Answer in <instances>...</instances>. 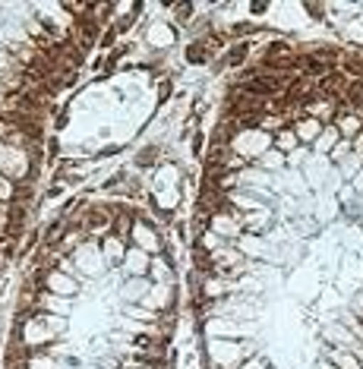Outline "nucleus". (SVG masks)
Instances as JSON below:
<instances>
[{"mask_svg": "<svg viewBox=\"0 0 363 369\" xmlns=\"http://www.w3.org/2000/svg\"><path fill=\"white\" fill-rule=\"evenodd\" d=\"M253 341H221V338H209L202 348L206 369H237L246 357H253Z\"/></svg>", "mask_w": 363, "mask_h": 369, "instance_id": "nucleus-1", "label": "nucleus"}, {"mask_svg": "<svg viewBox=\"0 0 363 369\" xmlns=\"http://www.w3.org/2000/svg\"><path fill=\"white\" fill-rule=\"evenodd\" d=\"M256 322H237L228 316H212L202 319V335L206 338H221V341H253L256 338Z\"/></svg>", "mask_w": 363, "mask_h": 369, "instance_id": "nucleus-2", "label": "nucleus"}, {"mask_svg": "<svg viewBox=\"0 0 363 369\" xmlns=\"http://www.w3.org/2000/svg\"><path fill=\"white\" fill-rule=\"evenodd\" d=\"M272 145H275V136H268V132H263L259 127H250V130H237L231 149L241 155L243 161H259Z\"/></svg>", "mask_w": 363, "mask_h": 369, "instance_id": "nucleus-3", "label": "nucleus"}, {"mask_svg": "<svg viewBox=\"0 0 363 369\" xmlns=\"http://www.w3.org/2000/svg\"><path fill=\"white\" fill-rule=\"evenodd\" d=\"M73 269H76V278L85 275V278H92V281L105 278V275H107V262H105V256H101V246H98V243L85 240L83 246L73 253Z\"/></svg>", "mask_w": 363, "mask_h": 369, "instance_id": "nucleus-4", "label": "nucleus"}, {"mask_svg": "<svg viewBox=\"0 0 363 369\" xmlns=\"http://www.w3.org/2000/svg\"><path fill=\"white\" fill-rule=\"evenodd\" d=\"M140 306H145L149 313L155 316H168L174 313V306H177V284H152V291L145 293V300Z\"/></svg>", "mask_w": 363, "mask_h": 369, "instance_id": "nucleus-5", "label": "nucleus"}, {"mask_svg": "<svg viewBox=\"0 0 363 369\" xmlns=\"http://www.w3.org/2000/svg\"><path fill=\"white\" fill-rule=\"evenodd\" d=\"M41 291L54 293V297H67V300H73L79 291H83V284H79V278L67 275V271L51 269V271H45V275H41Z\"/></svg>", "mask_w": 363, "mask_h": 369, "instance_id": "nucleus-6", "label": "nucleus"}, {"mask_svg": "<svg viewBox=\"0 0 363 369\" xmlns=\"http://www.w3.org/2000/svg\"><path fill=\"white\" fill-rule=\"evenodd\" d=\"M209 231L218 234L224 243H231V240H241V234H243V227H241V215H237L234 209H224V212H215L212 218H209Z\"/></svg>", "mask_w": 363, "mask_h": 369, "instance_id": "nucleus-7", "label": "nucleus"}, {"mask_svg": "<svg viewBox=\"0 0 363 369\" xmlns=\"http://www.w3.org/2000/svg\"><path fill=\"white\" fill-rule=\"evenodd\" d=\"M145 41L155 51H171L174 44H177V28H174L168 19H152L149 28H145Z\"/></svg>", "mask_w": 363, "mask_h": 369, "instance_id": "nucleus-8", "label": "nucleus"}, {"mask_svg": "<svg viewBox=\"0 0 363 369\" xmlns=\"http://www.w3.org/2000/svg\"><path fill=\"white\" fill-rule=\"evenodd\" d=\"M149 291H152V281H149V278H123L117 297H120L127 306H136V303H142Z\"/></svg>", "mask_w": 363, "mask_h": 369, "instance_id": "nucleus-9", "label": "nucleus"}, {"mask_svg": "<svg viewBox=\"0 0 363 369\" xmlns=\"http://www.w3.org/2000/svg\"><path fill=\"white\" fill-rule=\"evenodd\" d=\"M149 262H152L149 253L130 246L127 256H123V271H127V278H145V275H149Z\"/></svg>", "mask_w": 363, "mask_h": 369, "instance_id": "nucleus-10", "label": "nucleus"}, {"mask_svg": "<svg viewBox=\"0 0 363 369\" xmlns=\"http://www.w3.org/2000/svg\"><path fill=\"white\" fill-rule=\"evenodd\" d=\"M127 249H130V243L120 240V237H114V234H107V237L101 240V256H105L107 269H114V265H123V256H127Z\"/></svg>", "mask_w": 363, "mask_h": 369, "instance_id": "nucleus-11", "label": "nucleus"}, {"mask_svg": "<svg viewBox=\"0 0 363 369\" xmlns=\"http://www.w3.org/2000/svg\"><path fill=\"white\" fill-rule=\"evenodd\" d=\"M38 309H41V313L63 316V319H70V313L76 309V303H73V300H67V297H54V293L41 291V297H38Z\"/></svg>", "mask_w": 363, "mask_h": 369, "instance_id": "nucleus-12", "label": "nucleus"}, {"mask_svg": "<svg viewBox=\"0 0 363 369\" xmlns=\"http://www.w3.org/2000/svg\"><path fill=\"white\" fill-rule=\"evenodd\" d=\"M290 130L297 132V139H300V145H303V142H310V145H313L316 139H319V132L325 130V123H319L316 117H300V120H294V123H290Z\"/></svg>", "mask_w": 363, "mask_h": 369, "instance_id": "nucleus-13", "label": "nucleus"}, {"mask_svg": "<svg viewBox=\"0 0 363 369\" xmlns=\"http://www.w3.org/2000/svg\"><path fill=\"white\" fill-rule=\"evenodd\" d=\"M149 278L152 284H171L174 281V269H171V259L168 256H152V262H149Z\"/></svg>", "mask_w": 363, "mask_h": 369, "instance_id": "nucleus-14", "label": "nucleus"}, {"mask_svg": "<svg viewBox=\"0 0 363 369\" xmlns=\"http://www.w3.org/2000/svg\"><path fill=\"white\" fill-rule=\"evenodd\" d=\"M250 54H253V44L250 41H237V44H231V48L224 51L221 66H228V70H243V63L250 61Z\"/></svg>", "mask_w": 363, "mask_h": 369, "instance_id": "nucleus-15", "label": "nucleus"}, {"mask_svg": "<svg viewBox=\"0 0 363 369\" xmlns=\"http://www.w3.org/2000/svg\"><path fill=\"white\" fill-rule=\"evenodd\" d=\"M335 130H338V136H341V139H354V136H360V132H363V117H360V114H354V110H347V114H341L338 120H335Z\"/></svg>", "mask_w": 363, "mask_h": 369, "instance_id": "nucleus-16", "label": "nucleus"}, {"mask_svg": "<svg viewBox=\"0 0 363 369\" xmlns=\"http://www.w3.org/2000/svg\"><path fill=\"white\" fill-rule=\"evenodd\" d=\"M338 142H341V136H338L335 123H325V130L319 132V139L313 142V155H322V158H329V152L335 149Z\"/></svg>", "mask_w": 363, "mask_h": 369, "instance_id": "nucleus-17", "label": "nucleus"}, {"mask_svg": "<svg viewBox=\"0 0 363 369\" xmlns=\"http://www.w3.org/2000/svg\"><path fill=\"white\" fill-rule=\"evenodd\" d=\"M259 165V171H265V174H281V171H288V161H285V155H281L278 149H268L263 158L256 161Z\"/></svg>", "mask_w": 363, "mask_h": 369, "instance_id": "nucleus-18", "label": "nucleus"}, {"mask_svg": "<svg viewBox=\"0 0 363 369\" xmlns=\"http://www.w3.org/2000/svg\"><path fill=\"white\" fill-rule=\"evenodd\" d=\"M272 149H278V152L288 158V155L294 152V149H300V139H297V132L290 130V127H285L281 132H275V145H272Z\"/></svg>", "mask_w": 363, "mask_h": 369, "instance_id": "nucleus-19", "label": "nucleus"}, {"mask_svg": "<svg viewBox=\"0 0 363 369\" xmlns=\"http://www.w3.org/2000/svg\"><path fill=\"white\" fill-rule=\"evenodd\" d=\"M310 155H313V152H310V149H303V145H300V149H294V152H290L288 155V171H297V167H303V165H307V161H310Z\"/></svg>", "mask_w": 363, "mask_h": 369, "instance_id": "nucleus-20", "label": "nucleus"}, {"mask_svg": "<svg viewBox=\"0 0 363 369\" xmlns=\"http://www.w3.org/2000/svg\"><path fill=\"white\" fill-rule=\"evenodd\" d=\"M237 369H272V366H268V360L263 357V353H253V357H246Z\"/></svg>", "mask_w": 363, "mask_h": 369, "instance_id": "nucleus-21", "label": "nucleus"}, {"mask_svg": "<svg viewBox=\"0 0 363 369\" xmlns=\"http://www.w3.org/2000/svg\"><path fill=\"white\" fill-rule=\"evenodd\" d=\"M171 101V79H162V85H158V105H168Z\"/></svg>", "mask_w": 363, "mask_h": 369, "instance_id": "nucleus-22", "label": "nucleus"}, {"mask_svg": "<svg viewBox=\"0 0 363 369\" xmlns=\"http://www.w3.org/2000/svg\"><path fill=\"white\" fill-rule=\"evenodd\" d=\"M202 145H206V136L196 132V136H193V155H196V158H202Z\"/></svg>", "mask_w": 363, "mask_h": 369, "instance_id": "nucleus-23", "label": "nucleus"}, {"mask_svg": "<svg viewBox=\"0 0 363 369\" xmlns=\"http://www.w3.org/2000/svg\"><path fill=\"white\" fill-rule=\"evenodd\" d=\"M351 189H354V193H363V167L351 177Z\"/></svg>", "mask_w": 363, "mask_h": 369, "instance_id": "nucleus-24", "label": "nucleus"}, {"mask_svg": "<svg viewBox=\"0 0 363 369\" xmlns=\"http://www.w3.org/2000/svg\"><path fill=\"white\" fill-rule=\"evenodd\" d=\"M246 10H250L253 16H265V13H268V4H250Z\"/></svg>", "mask_w": 363, "mask_h": 369, "instance_id": "nucleus-25", "label": "nucleus"}, {"mask_svg": "<svg viewBox=\"0 0 363 369\" xmlns=\"http://www.w3.org/2000/svg\"><path fill=\"white\" fill-rule=\"evenodd\" d=\"M313 369H338V366H335V363H332V360H325V357H319V360H316V366H313Z\"/></svg>", "mask_w": 363, "mask_h": 369, "instance_id": "nucleus-26", "label": "nucleus"}, {"mask_svg": "<svg viewBox=\"0 0 363 369\" xmlns=\"http://www.w3.org/2000/svg\"><path fill=\"white\" fill-rule=\"evenodd\" d=\"M0 95H4V83H0Z\"/></svg>", "mask_w": 363, "mask_h": 369, "instance_id": "nucleus-27", "label": "nucleus"}]
</instances>
